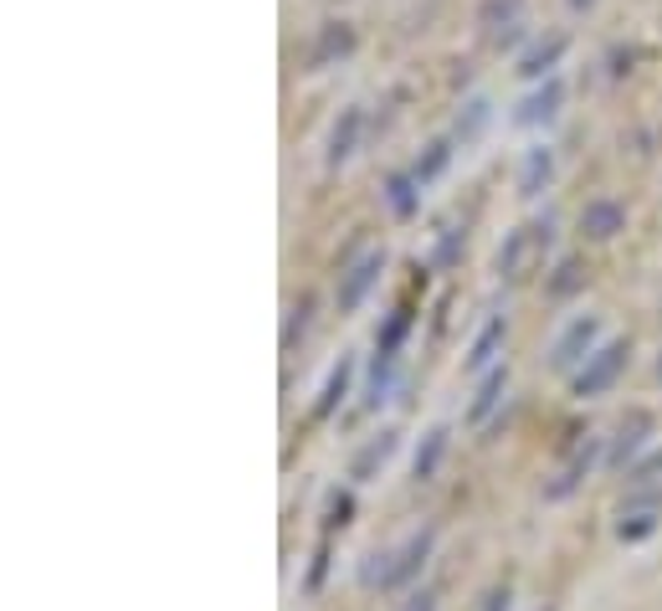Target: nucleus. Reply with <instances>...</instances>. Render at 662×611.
Wrapping results in <instances>:
<instances>
[{
	"instance_id": "nucleus-1",
	"label": "nucleus",
	"mask_w": 662,
	"mask_h": 611,
	"mask_svg": "<svg viewBox=\"0 0 662 611\" xmlns=\"http://www.w3.org/2000/svg\"><path fill=\"white\" fill-rule=\"evenodd\" d=\"M431 545H437V529H416L396 545V550H375L360 566V586L370 591H401V586H412L421 576V566L431 560Z\"/></svg>"
},
{
	"instance_id": "nucleus-2",
	"label": "nucleus",
	"mask_w": 662,
	"mask_h": 611,
	"mask_svg": "<svg viewBox=\"0 0 662 611\" xmlns=\"http://www.w3.org/2000/svg\"><path fill=\"white\" fill-rule=\"evenodd\" d=\"M545 253H549V222H524L503 237L493 268H499L503 283H530L534 272L545 268Z\"/></svg>"
},
{
	"instance_id": "nucleus-3",
	"label": "nucleus",
	"mask_w": 662,
	"mask_h": 611,
	"mask_svg": "<svg viewBox=\"0 0 662 611\" xmlns=\"http://www.w3.org/2000/svg\"><path fill=\"white\" fill-rule=\"evenodd\" d=\"M627 355H632V344H627V340L596 344L586 365L570 375V390L580 396V401H586V396H601V390H611L621 380V371H627Z\"/></svg>"
},
{
	"instance_id": "nucleus-4",
	"label": "nucleus",
	"mask_w": 662,
	"mask_h": 611,
	"mask_svg": "<svg viewBox=\"0 0 662 611\" xmlns=\"http://www.w3.org/2000/svg\"><path fill=\"white\" fill-rule=\"evenodd\" d=\"M596 340H601V319H596V313H575L570 324H565L555 340H549V371L575 375L590 360Z\"/></svg>"
},
{
	"instance_id": "nucleus-5",
	"label": "nucleus",
	"mask_w": 662,
	"mask_h": 611,
	"mask_svg": "<svg viewBox=\"0 0 662 611\" xmlns=\"http://www.w3.org/2000/svg\"><path fill=\"white\" fill-rule=\"evenodd\" d=\"M381 272H385V253H365V257H360V262L339 278V309H344V313L360 309L370 288L381 283Z\"/></svg>"
},
{
	"instance_id": "nucleus-6",
	"label": "nucleus",
	"mask_w": 662,
	"mask_h": 611,
	"mask_svg": "<svg viewBox=\"0 0 662 611\" xmlns=\"http://www.w3.org/2000/svg\"><path fill=\"white\" fill-rule=\"evenodd\" d=\"M519 15H524V0H483V6H478V31H483V42L488 46L514 42Z\"/></svg>"
},
{
	"instance_id": "nucleus-7",
	"label": "nucleus",
	"mask_w": 662,
	"mask_h": 611,
	"mask_svg": "<svg viewBox=\"0 0 662 611\" xmlns=\"http://www.w3.org/2000/svg\"><path fill=\"white\" fill-rule=\"evenodd\" d=\"M559 104H565V83H559V77H545V83L514 108V124L519 129H540V124H549L559 114Z\"/></svg>"
},
{
	"instance_id": "nucleus-8",
	"label": "nucleus",
	"mask_w": 662,
	"mask_h": 611,
	"mask_svg": "<svg viewBox=\"0 0 662 611\" xmlns=\"http://www.w3.org/2000/svg\"><path fill=\"white\" fill-rule=\"evenodd\" d=\"M580 232L590 242H611L617 232H627V206H617V201H586L580 206Z\"/></svg>"
},
{
	"instance_id": "nucleus-9",
	"label": "nucleus",
	"mask_w": 662,
	"mask_h": 611,
	"mask_svg": "<svg viewBox=\"0 0 662 611\" xmlns=\"http://www.w3.org/2000/svg\"><path fill=\"white\" fill-rule=\"evenodd\" d=\"M396 448H401V432H381V437H370L365 448H360V458L350 462V478H354V483H370V478L381 473L385 462L396 458Z\"/></svg>"
},
{
	"instance_id": "nucleus-10",
	"label": "nucleus",
	"mask_w": 662,
	"mask_h": 611,
	"mask_svg": "<svg viewBox=\"0 0 662 611\" xmlns=\"http://www.w3.org/2000/svg\"><path fill=\"white\" fill-rule=\"evenodd\" d=\"M549 175H555V154H549L545 144L524 150V160H519V195H524V201H534V195L549 185Z\"/></svg>"
},
{
	"instance_id": "nucleus-11",
	"label": "nucleus",
	"mask_w": 662,
	"mask_h": 611,
	"mask_svg": "<svg viewBox=\"0 0 662 611\" xmlns=\"http://www.w3.org/2000/svg\"><path fill=\"white\" fill-rule=\"evenodd\" d=\"M503 390H509V371H503V365L483 371V380H478V396H472V406H468V427H483V421L493 417V406L503 401Z\"/></svg>"
},
{
	"instance_id": "nucleus-12",
	"label": "nucleus",
	"mask_w": 662,
	"mask_h": 611,
	"mask_svg": "<svg viewBox=\"0 0 662 611\" xmlns=\"http://www.w3.org/2000/svg\"><path fill=\"white\" fill-rule=\"evenodd\" d=\"M648 432H652V417H648V411H632V417L621 421V427H617V448H611V468H627V462L642 452Z\"/></svg>"
},
{
	"instance_id": "nucleus-13",
	"label": "nucleus",
	"mask_w": 662,
	"mask_h": 611,
	"mask_svg": "<svg viewBox=\"0 0 662 611\" xmlns=\"http://www.w3.org/2000/svg\"><path fill=\"white\" fill-rule=\"evenodd\" d=\"M360 124H365V114H360V108H344V114H339L334 135H329V154H324L329 170H339V164L354 154V144H360Z\"/></svg>"
},
{
	"instance_id": "nucleus-14",
	"label": "nucleus",
	"mask_w": 662,
	"mask_h": 611,
	"mask_svg": "<svg viewBox=\"0 0 662 611\" xmlns=\"http://www.w3.org/2000/svg\"><path fill=\"white\" fill-rule=\"evenodd\" d=\"M350 52H354V31L344 26V21H329L309 52V67H329L334 57H350Z\"/></svg>"
},
{
	"instance_id": "nucleus-15",
	"label": "nucleus",
	"mask_w": 662,
	"mask_h": 611,
	"mask_svg": "<svg viewBox=\"0 0 662 611\" xmlns=\"http://www.w3.org/2000/svg\"><path fill=\"white\" fill-rule=\"evenodd\" d=\"M652 529H658V504L637 499L632 508H621V519H617V539H621V545H637V539H648Z\"/></svg>"
},
{
	"instance_id": "nucleus-16",
	"label": "nucleus",
	"mask_w": 662,
	"mask_h": 611,
	"mask_svg": "<svg viewBox=\"0 0 662 611\" xmlns=\"http://www.w3.org/2000/svg\"><path fill=\"white\" fill-rule=\"evenodd\" d=\"M627 489H632L637 499L658 504V499H662V448L652 452V458H642V462H632V468H627Z\"/></svg>"
},
{
	"instance_id": "nucleus-17",
	"label": "nucleus",
	"mask_w": 662,
	"mask_h": 611,
	"mask_svg": "<svg viewBox=\"0 0 662 611\" xmlns=\"http://www.w3.org/2000/svg\"><path fill=\"white\" fill-rule=\"evenodd\" d=\"M350 380H354V360L344 355V360L334 365V371H329L324 390H319V401H313V417H334V406L344 401V396H350Z\"/></svg>"
},
{
	"instance_id": "nucleus-18",
	"label": "nucleus",
	"mask_w": 662,
	"mask_h": 611,
	"mask_svg": "<svg viewBox=\"0 0 662 611\" xmlns=\"http://www.w3.org/2000/svg\"><path fill=\"white\" fill-rule=\"evenodd\" d=\"M499 344H503V319H488L483 334L468 344V371H472V375L493 371V360H499Z\"/></svg>"
},
{
	"instance_id": "nucleus-19",
	"label": "nucleus",
	"mask_w": 662,
	"mask_h": 611,
	"mask_svg": "<svg viewBox=\"0 0 662 611\" xmlns=\"http://www.w3.org/2000/svg\"><path fill=\"white\" fill-rule=\"evenodd\" d=\"M590 458H596V448H590V442H586V448L575 452V458L565 462V468H559V478H555V483H549V489H545V499H570V493L580 489V478L590 473Z\"/></svg>"
},
{
	"instance_id": "nucleus-20",
	"label": "nucleus",
	"mask_w": 662,
	"mask_h": 611,
	"mask_svg": "<svg viewBox=\"0 0 662 611\" xmlns=\"http://www.w3.org/2000/svg\"><path fill=\"white\" fill-rule=\"evenodd\" d=\"M559 57H565V36H549V42L530 46V52L519 57V73H524V77H545Z\"/></svg>"
},
{
	"instance_id": "nucleus-21",
	"label": "nucleus",
	"mask_w": 662,
	"mask_h": 611,
	"mask_svg": "<svg viewBox=\"0 0 662 611\" xmlns=\"http://www.w3.org/2000/svg\"><path fill=\"white\" fill-rule=\"evenodd\" d=\"M441 452H447V427H431L427 437H421V448H416V478H431L441 468Z\"/></svg>"
},
{
	"instance_id": "nucleus-22",
	"label": "nucleus",
	"mask_w": 662,
	"mask_h": 611,
	"mask_svg": "<svg viewBox=\"0 0 662 611\" xmlns=\"http://www.w3.org/2000/svg\"><path fill=\"white\" fill-rule=\"evenodd\" d=\"M416 185H421L416 175H391V180H385V191H391V211H396V216H412V211H416Z\"/></svg>"
},
{
	"instance_id": "nucleus-23",
	"label": "nucleus",
	"mask_w": 662,
	"mask_h": 611,
	"mask_svg": "<svg viewBox=\"0 0 662 611\" xmlns=\"http://www.w3.org/2000/svg\"><path fill=\"white\" fill-rule=\"evenodd\" d=\"M406 329H412V313H406V309H396V313H391V324H385V334H381V350H375V355H391V360H396L401 340H406Z\"/></svg>"
},
{
	"instance_id": "nucleus-24",
	"label": "nucleus",
	"mask_w": 662,
	"mask_h": 611,
	"mask_svg": "<svg viewBox=\"0 0 662 611\" xmlns=\"http://www.w3.org/2000/svg\"><path fill=\"white\" fill-rule=\"evenodd\" d=\"M447 154H452V144H447V139H437V144H427V160H416V170H412V175L421 180V185H427V180L437 175L441 164H447Z\"/></svg>"
},
{
	"instance_id": "nucleus-25",
	"label": "nucleus",
	"mask_w": 662,
	"mask_h": 611,
	"mask_svg": "<svg viewBox=\"0 0 662 611\" xmlns=\"http://www.w3.org/2000/svg\"><path fill=\"white\" fill-rule=\"evenodd\" d=\"M309 313H313V299H298L293 309H288V329H282V350H293V340L303 334V324H309Z\"/></svg>"
},
{
	"instance_id": "nucleus-26",
	"label": "nucleus",
	"mask_w": 662,
	"mask_h": 611,
	"mask_svg": "<svg viewBox=\"0 0 662 611\" xmlns=\"http://www.w3.org/2000/svg\"><path fill=\"white\" fill-rule=\"evenodd\" d=\"M575 288H580V262H559V278H555V293H575Z\"/></svg>"
},
{
	"instance_id": "nucleus-27",
	"label": "nucleus",
	"mask_w": 662,
	"mask_h": 611,
	"mask_svg": "<svg viewBox=\"0 0 662 611\" xmlns=\"http://www.w3.org/2000/svg\"><path fill=\"white\" fill-rule=\"evenodd\" d=\"M483 611H509V586H499V591H488V607Z\"/></svg>"
},
{
	"instance_id": "nucleus-28",
	"label": "nucleus",
	"mask_w": 662,
	"mask_h": 611,
	"mask_svg": "<svg viewBox=\"0 0 662 611\" xmlns=\"http://www.w3.org/2000/svg\"><path fill=\"white\" fill-rule=\"evenodd\" d=\"M406 611H437V601H431V597H427V591H416V597H412V601H406Z\"/></svg>"
},
{
	"instance_id": "nucleus-29",
	"label": "nucleus",
	"mask_w": 662,
	"mask_h": 611,
	"mask_svg": "<svg viewBox=\"0 0 662 611\" xmlns=\"http://www.w3.org/2000/svg\"><path fill=\"white\" fill-rule=\"evenodd\" d=\"M570 6H575V11H590V6H596V0H570Z\"/></svg>"
},
{
	"instance_id": "nucleus-30",
	"label": "nucleus",
	"mask_w": 662,
	"mask_h": 611,
	"mask_svg": "<svg viewBox=\"0 0 662 611\" xmlns=\"http://www.w3.org/2000/svg\"><path fill=\"white\" fill-rule=\"evenodd\" d=\"M658 375H662V360H658Z\"/></svg>"
}]
</instances>
